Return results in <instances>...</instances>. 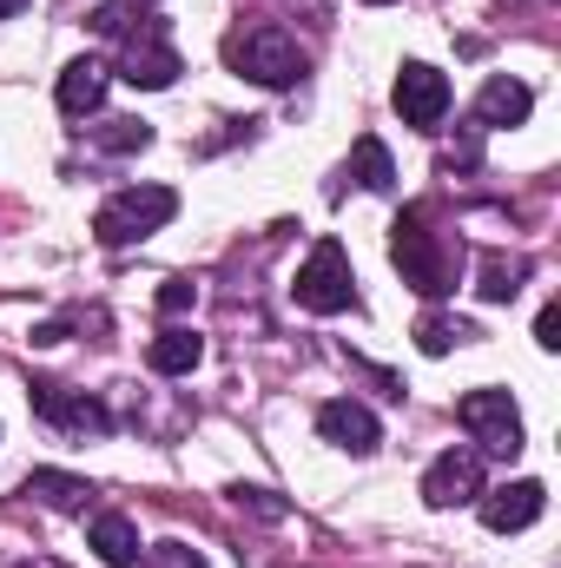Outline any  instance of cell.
<instances>
[{
  "instance_id": "6da1fadb",
  "label": "cell",
  "mask_w": 561,
  "mask_h": 568,
  "mask_svg": "<svg viewBox=\"0 0 561 568\" xmlns=\"http://www.w3.org/2000/svg\"><path fill=\"white\" fill-rule=\"evenodd\" d=\"M390 265L404 272L410 291H422V297H449V291H456V272H462V245L442 239V232L429 225L422 205H404V219L390 225Z\"/></svg>"
},
{
  "instance_id": "7a4b0ae2",
  "label": "cell",
  "mask_w": 561,
  "mask_h": 568,
  "mask_svg": "<svg viewBox=\"0 0 561 568\" xmlns=\"http://www.w3.org/2000/svg\"><path fill=\"white\" fill-rule=\"evenodd\" d=\"M172 212H178V192L172 185H126V192H113L93 212V239L100 245H140V239L172 225Z\"/></svg>"
},
{
  "instance_id": "3957f363",
  "label": "cell",
  "mask_w": 561,
  "mask_h": 568,
  "mask_svg": "<svg viewBox=\"0 0 561 568\" xmlns=\"http://www.w3.org/2000/svg\"><path fill=\"white\" fill-rule=\"evenodd\" d=\"M225 67L238 80H258V87H297L304 80V47L284 27H238L225 40Z\"/></svg>"
},
{
  "instance_id": "277c9868",
  "label": "cell",
  "mask_w": 561,
  "mask_h": 568,
  "mask_svg": "<svg viewBox=\"0 0 561 568\" xmlns=\"http://www.w3.org/2000/svg\"><path fill=\"white\" fill-rule=\"evenodd\" d=\"M297 304L317 311V317H337L357 304V272H350V252L337 239H317L310 258L297 265Z\"/></svg>"
},
{
  "instance_id": "5b68a950",
  "label": "cell",
  "mask_w": 561,
  "mask_h": 568,
  "mask_svg": "<svg viewBox=\"0 0 561 568\" xmlns=\"http://www.w3.org/2000/svg\"><path fill=\"white\" fill-rule=\"evenodd\" d=\"M126 87H140V93H165L178 73H185V60H178V47H172V27L165 20H140V33H126L120 40V67H113Z\"/></svg>"
},
{
  "instance_id": "8992f818",
  "label": "cell",
  "mask_w": 561,
  "mask_h": 568,
  "mask_svg": "<svg viewBox=\"0 0 561 568\" xmlns=\"http://www.w3.org/2000/svg\"><path fill=\"white\" fill-rule=\"evenodd\" d=\"M27 404H33L40 424L73 429V436H106V429H113V410H106L100 397L67 390V384H53V377H33V384H27Z\"/></svg>"
},
{
  "instance_id": "52a82bcc",
  "label": "cell",
  "mask_w": 561,
  "mask_h": 568,
  "mask_svg": "<svg viewBox=\"0 0 561 568\" xmlns=\"http://www.w3.org/2000/svg\"><path fill=\"white\" fill-rule=\"evenodd\" d=\"M456 424L469 429L489 456H516V449H522V410H516L509 390H469V397L456 404Z\"/></svg>"
},
{
  "instance_id": "ba28073f",
  "label": "cell",
  "mask_w": 561,
  "mask_h": 568,
  "mask_svg": "<svg viewBox=\"0 0 561 568\" xmlns=\"http://www.w3.org/2000/svg\"><path fill=\"white\" fill-rule=\"evenodd\" d=\"M390 100H397L404 126H417V133H436V126L449 120V80H442L436 67H422V60H404V73H397Z\"/></svg>"
},
{
  "instance_id": "9c48e42d",
  "label": "cell",
  "mask_w": 561,
  "mask_h": 568,
  "mask_svg": "<svg viewBox=\"0 0 561 568\" xmlns=\"http://www.w3.org/2000/svg\"><path fill=\"white\" fill-rule=\"evenodd\" d=\"M482 496V449H442L422 469V503L429 509H462Z\"/></svg>"
},
{
  "instance_id": "30bf717a",
  "label": "cell",
  "mask_w": 561,
  "mask_h": 568,
  "mask_svg": "<svg viewBox=\"0 0 561 568\" xmlns=\"http://www.w3.org/2000/svg\"><path fill=\"white\" fill-rule=\"evenodd\" d=\"M476 509H482V529H496V536H516V529H529V523L549 509V489H542L536 476H522V483L482 489V496H476Z\"/></svg>"
},
{
  "instance_id": "8fae6325",
  "label": "cell",
  "mask_w": 561,
  "mask_h": 568,
  "mask_svg": "<svg viewBox=\"0 0 561 568\" xmlns=\"http://www.w3.org/2000/svg\"><path fill=\"white\" fill-rule=\"evenodd\" d=\"M317 429H324V443H337V449H350V456H370V449L384 443L377 410L357 404V397H330V404L317 410Z\"/></svg>"
},
{
  "instance_id": "7c38bea8",
  "label": "cell",
  "mask_w": 561,
  "mask_h": 568,
  "mask_svg": "<svg viewBox=\"0 0 561 568\" xmlns=\"http://www.w3.org/2000/svg\"><path fill=\"white\" fill-rule=\"evenodd\" d=\"M106 87H113V67H106V60H73V67L60 73L53 100H60V113H67V120H86V113H100V106H106Z\"/></svg>"
},
{
  "instance_id": "4fadbf2b",
  "label": "cell",
  "mask_w": 561,
  "mask_h": 568,
  "mask_svg": "<svg viewBox=\"0 0 561 568\" xmlns=\"http://www.w3.org/2000/svg\"><path fill=\"white\" fill-rule=\"evenodd\" d=\"M536 113V93L522 87V80H509V73H496V80H482V93H476V126L482 133H502V126H522Z\"/></svg>"
},
{
  "instance_id": "5bb4252c",
  "label": "cell",
  "mask_w": 561,
  "mask_h": 568,
  "mask_svg": "<svg viewBox=\"0 0 561 568\" xmlns=\"http://www.w3.org/2000/svg\"><path fill=\"white\" fill-rule=\"evenodd\" d=\"M86 549H93L106 568H133V562H140V529H133V516L100 509V516L86 523Z\"/></svg>"
},
{
  "instance_id": "9a60e30c",
  "label": "cell",
  "mask_w": 561,
  "mask_h": 568,
  "mask_svg": "<svg viewBox=\"0 0 561 568\" xmlns=\"http://www.w3.org/2000/svg\"><path fill=\"white\" fill-rule=\"evenodd\" d=\"M198 357H205V337H198V331H185V324H165V331L145 344V364H152L159 377H185Z\"/></svg>"
},
{
  "instance_id": "2e32d148",
  "label": "cell",
  "mask_w": 561,
  "mask_h": 568,
  "mask_svg": "<svg viewBox=\"0 0 561 568\" xmlns=\"http://www.w3.org/2000/svg\"><path fill=\"white\" fill-rule=\"evenodd\" d=\"M344 179H357L364 192H397V165H390V145L364 133V140L350 145V165H344Z\"/></svg>"
},
{
  "instance_id": "e0dca14e",
  "label": "cell",
  "mask_w": 561,
  "mask_h": 568,
  "mask_svg": "<svg viewBox=\"0 0 561 568\" xmlns=\"http://www.w3.org/2000/svg\"><path fill=\"white\" fill-rule=\"evenodd\" d=\"M27 496H40V503L60 509V516H80L93 489H86L80 476H67V469H33V476H27Z\"/></svg>"
},
{
  "instance_id": "ac0fdd59",
  "label": "cell",
  "mask_w": 561,
  "mask_h": 568,
  "mask_svg": "<svg viewBox=\"0 0 561 568\" xmlns=\"http://www.w3.org/2000/svg\"><path fill=\"white\" fill-rule=\"evenodd\" d=\"M522 278H529V258H502V252H489V258H482V278H476V291H482L489 304H509V297L522 291Z\"/></svg>"
},
{
  "instance_id": "d6986e66",
  "label": "cell",
  "mask_w": 561,
  "mask_h": 568,
  "mask_svg": "<svg viewBox=\"0 0 561 568\" xmlns=\"http://www.w3.org/2000/svg\"><path fill=\"white\" fill-rule=\"evenodd\" d=\"M469 337H476V324H462V317H436V311H429V317L417 324V351L422 357H449V351L469 344Z\"/></svg>"
},
{
  "instance_id": "ffe728a7",
  "label": "cell",
  "mask_w": 561,
  "mask_h": 568,
  "mask_svg": "<svg viewBox=\"0 0 561 568\" xmlns=\"http://www.w3.org/2000/svg\"><path fill=\"white\" fill-rule=\"evenodd\" d=\"M86 140L100 145V152H145V145H152V126H145V120H106V126H93Z\"/></svg>"
},
{
  "instance_id": "44dd1931",
  "label": "cell",
  "mask_w": 561,
  "mask_h": 568,
  "mask_svg": "<svg viewBox=\"0 0 561 568\" xmlns=\"http://www.w3.org/2000/svg\"><path fill=\"white\" fill-rule=\"evenodd\" d=\"M140 7H93V13H86V27H93V33H100V40H126V33H140Z\"/></svg>"
},
{
  "instance_id": "7402d4cb",
  "label": "cell",
  "mask_w": 561,
  "mask_h": 568,
  "mask_svg": "<svg viewBox=\"0 0 561 568\" xmlns=\"http://www.w3.org/2000/svg\"><path fill=\"white\" fill-rule=\"evenodd\" d=\"M232 503H238V509H252V516H265V523H284V516H290V503H284L278 489H252V483H238V489H232Z\"/></svg>"
},
{
  "instance_id": "603a6c76",
  "label": "cell",
  "mask_w": 561,
  "mask_h": 568,
  "mask_svg": "<svg viewBox=\"0 0 561 568\" xmlns=\"http://www.w3.org/2000/svg\"><path fill=\"white\" fill-rule=\"evenodd\" d=\"M140 568H205V556L192 542H152V549H140Z\"/></svg>"
},
{
  "instance_id": "cb8c5ba5",
  "label": "cell",
  "mask_w": 561,
  "mask_h": 568,
  "mask_svg": "<svg viewBox=\"0 0 561 568\" xmlns=\"http://www.w3.org/2000/svg\"><path fill=\"white\" fill-rule=\"evenodd\" d=\"M192 297H198V284H192V278H165V284H159V311H165V317L192 311Z\"/></svg>"
},
{
  "instance_id": "d4e9b609",
  "label": "cell",
  "mask_w": 561,
  "mask_h": 568,
  "mask_svg": "<svg viewBox=\"0 0 561 568\" xmlns=\"http://www.w3.org/2000/svg\"><path fill=\"white\" fill-rule=\"evenodd\" d=\"M536 344H542V351H561V304H542V317H536Z\"/></svg>"
},
{
  "instance_id": "484cf974",
  "label": "cell",
  "mask_w": 561,
  "mask_h": 568,
  "mask_svg": "<svg viewBox=\"0 0 561 568\" xmlns=\"http://www.w3.org/2000/svg\"><path fill=\"white\" fill-rule=\"evenodd\" d=\"M20 7H27V0H0V20H13V13H20Z\"/></svg>"
},
{
  "instance_id": "4316f807",
  "label": "cell",
  "mask_w": 561,
  "mask_h": 568,
  "mask_svg": "<svg viewBox=\"0 0 561 568\" xmlns=\"http://www.w3.org/2000/svg\"><path fill=\"white\" fill-rule=\"evenodd\" d=\"M133 7H159V0H133Z\"/></svg>"
},
{
  "instance_id": "83f0119b",
  "label": "cell",
  "mask_w": 561,
  "mask_h": 568,
  "mask_svg": "<svg viewBox=\"0 0 561 568\" xmlns=\"http://www.w3.org/2000/svg\"><path fill=\"white\" fill-rule=\"evenodd\" d=\"M370 7H390V0H370Z\"/></svg>"
}]
</instances>
